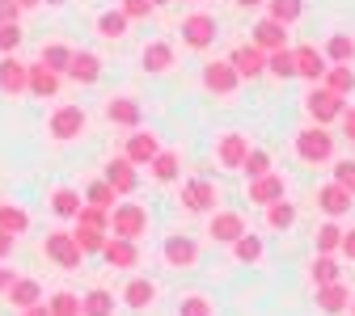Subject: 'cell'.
I'll return each instance as SVG.
<instances>
[{"mask_svg":"<svg viewBox=\"0 0 355 316\" xmlns=\"http://www.w3.org/2000/svg\"><path fill=\"white\" fill-rule=\"evenodd\" d=\"M21 38H26V34H21V21H5V26H0V51H5V55L17 51Z\"/></svg>","mask_w":355,"mask_h":316,"instance_id":"cell-47","label":"cell"},{"mask_svg":"<svg viewBox=\"0 0 355 316\" xmlns=\"http://www.w3.org/2000/svg\"><path fill=\"white\" fill-rule=\"evenodd\" d=\"M114 198H119V194H114V186L106 182V177H102V182H94V186L85 190V203H94V207H106V211L114 207Z\"/></svg>","mask_w":355,"mask_h":316,"instance_id":"cell-45","label":"cell"},{"mask_svg":"<svg viewBox=\"0 0 355 316\" xmlns=\"http://www.w3.org/2000/svg\"><path fill=\"white\" fill-rule=\"evenodd\" d=\"M178 316H211V299L207 295H187L182 308H178Z\"/></svg>","mask_w":355,"mask_h":316,"instance_id":"cell-48","label":"cell"},{"mask_svg":"<svg viewBox=\"0 0 355 316\" xmlns=\"http://www.w3.org/2000/svg\"><path fill=\"white\" fill-rule=\"evenodd\" d=\"M338 275H343V270H338V261H334L330 253H318V257H313V266H309V279H313L318 287H322V283H334Z\"/></svg>","mask_w":355,"mask_h":316,"instance_id":"cell-37","label":"cell"},{"mask_svg":"<svg viewBox=\"0 0 355 316\" xmlns=\"http://www.w3.org/2000/svg\"><path fill=\"white\" fill-rule=\"evenodd\" d=\"M296 156H300L304 165H326V160L334 156V135H330L322 122L296 131Z\"/></svg>","mask_w":355,"mask_h":316,"instance_id":"cell-1","label":"cell"},{"mask_svg":"<svg viewBox=\"0 0 355 316\" xmlns=\"http://www.w3.org/2000/svg\"><path fill=\"white\" fill-rule=\"evenodd\" d=\"M98 34L110 38V42L123 38V34H127V17H123V9H106V13L98 17Z\"/></svg>","mask_w":355,"mask_h":316,"instance_id":"cell-39","label":"cell"},{"mask_svg":"<svg viewBox=\"0 0 355 316\" xmlns=\"http://www.w3.org/2000/svg\"><path fill=\"white\" fill-rule=\"evenodd\" d=\"M266 223H271L275 232H288L292 223H296V207L288 198H275V203H266Z\"/></svg>","mask_w":355,"mask_h":316,"instance_id":"cell-32","label":"cell"},{"mask_svg":"<svg viewBox=\"0 0 355 316\" xmlns=\"http://www.w3.org/2000/svg\"><path fill=\"white\" fill-rule=\"evenodd\" d=\"M80 203H85V198H80V194H76L72 186H60V190L51 194V211H55L60 219H76V211H80Z\"/></svg>","mask_w":355,"mask_h":316,"instance_id":"cell-33","label":"cell"},{"mask_svg":"<svg viewBox=\"0 0 355 316\" xmlns=\"http://www.w3.org/2000/svg\"><path fill=\"white\" fill-rule=\"evenodd\" d=\"M106 118H110L114 127H131V131H136L140 118H144V110H140L136 97H110V102H106Z\"/></svg>","mask_w":355,"mask_h":316,"instance_id":"cell-17","label":"cell"},{"mask_svg":"<svg viewBox=\"0 0 355 316\" xmlns=\"http://www.w3.org/2000/svg\"><path fill=\"white\" fill-rule=\"evenodd\" d=\"M157 152H161V144H157L153 131H140V127H136V135H127V160H131V165H148Z\"/></svg>","mask_w":355,"mask_h":316,"instance_id":"cell-19","label":"cell"},{"mask_svg":"<svg viewBox=\"0 0 355 316\" xmlns=\"http://www.w3.org/2000/svg\"><path fill=\"white\" fill-rule=\"evenodd\" d=\"M245 152H250V140H245V135H237V131H229L225 135V140H220V165H225V169H241V160H245Z\"/></svg>","mask_w":355,"mask_h":316,"instance_id":"cell-25","label":"cell"},{"mask_svg":"<svg viewBox=\"0 0 355 316\" xmlns=\"http://www.w3.org/2000/svg\"><path fill=\"white\" fill-rule=\"evenodd\" d=\"M76 245H80V253H98L102 249V241L110 236V232H102V228H85V223H76Z\"/></svg>","mask_w":355,"mask_h":316,"instance_id":"cell-43","label":"cell"},{"mask_svg":"<svg viewBox=\"0 0 355 316\" xmlns=\"http://www.w3.org/2000/svg\"><path fill=\"white\" fill-rule=\"evenodd\" d=\"M148 169H153V177H157V182H178V173H182V156H178V152H157L153 160H148Z\"/></svg>","mask_w":355,"mask_h":316,"instance_id":"cell-28","label":"cell"},{"mask_svg":"<svg viewBox=\"0 0 355 316\" xmlns=\"http://www.w3.org/2000/svg\"><path fill=\"white\" fill-rule=\"evenodd\" d=\"M5 295H9V304H13V308H30V304H38V299H42V287H38L34 279H13V283L5 287Z\"/></svg>","mask_w":355,"mask_h":316,"instance_id":"cell-27","label":"cell"},{"mask_svg":"<svg viewBox=\"0 0 355 316\" xmlns=\"http://www.w3.org/2000/svg\"><path fill=\"white\" fill-rule=\"evenodd\" d=\"M0 93H9V97L26 93V64H21L13 51L0 59Z\"/></svg>","mask_w":355,"mask_h":316,"instance_id":"cell-16","label":"cell"},{"mask_svg":"<svg viewBox=\"0 0 355 316\" xmlns=\"http://www.w3.org/2000/svg\"><path fill=\"white\" fill-rule=\"evenodd\" d=\"M334 182L343 190H351V198H355V160H334Z\"/></svg>","mask_w":355,"mask_h":316,"instance_id":"cell-49","label":"cell"},{"mask_svg":"<svg viewBox=\"0 0 355 316\" xmlns=\"http://www.w3.org/2000/svg\"><path fill=\"white\" fill-rule=\"evenodd\" d=\"M21 316H51V312H47V304H42V299H38V304H30V308H21Z\"/></svg>","mask_w":355,"mask_h":316,"instance_id":"cell-55","label":"cell"},{"mask_svg":"<svg viewBox=\"0 0 355 316\" xmlns=\"http://www.w3.org/2000/svg\"><path fill=\"white\" fill-rule=\"evenodd\" d=\"M318 84H326L330 93H338V97H351V93H355V68H351V64H334V68L322 72Z\"/></svg>","mask_w":355,"mask_h":316,"instance_id":"cell-24","label":"cell"},{"mask_svg":"<svg viewBox=\"0 0 355 316\" xmlns=\"http://www.w3.org/2000/svg\"><path fill=\"white\" fill-rule=\"evenodd\" d=\"M13 279H17V275H13V270H0V291H5V287H9Z\"/></svg>","mask_w":355,"mask_h":316,"instance_id":"cell-56","label":"cell"},{"mask_svg":"<svg viewBox=\"0 0 355 316\" xmlns=\"http://www.w3.org/2000/svg\"><path fill=\"white\" fill-rule=\"evenodd\" d=\"M13 5H17V9L26 13V9H38V5H42V0H13Z\"/></svg>","mask_w":355,"mask_h":316,"instance_id":"cell-57","label":"cell"},{"mask_svg":"<svg viewBox=\"0 0 355 316\" xmlns=\"http://www.w3.org/2000/svg\"><path fill=\"white\" fill-rule=\"evenodd\" d=\"M229 64H233V72H237L241 80H254V76L266 72V51H258L254 42H250V47H237V51L229 55Z\"/></svg>","mask_w":355,"mask_h":316,"instance_id":"cell-12","label":"cell"},{"mask_svg":"<svg viewBox=\"0 0 355 316\" xmlns=\"http://www.w3.org/2000/svg\"><path fill=\"white\" fill-rule=\"evenodd\" d=\"M254 47L258 51H275V47H288V26L275 21V17H262L254 26Z\"/></svg>","mask_w":355,"mask_h":316,"instance_id":"cell-15","label":"cell"},{"mask_svg":"<svg viewBox=\"0 0 355 316\" xmlns=\"http://www.w3.org/2000/svg\"><path fill=\"white\" fill-rule=\"evenodd\" d=\"M110 232L123 236V241H140L148 232V211L140 203H123V207H110Z\"/></svg>","mask_w":355,"mask_h":316,"instance_id":"cell-2","label":"cell"},{"mask_svg":"<svg viewBox=\"0 0 355 316\" xmlns=\"http://www.w3.org/2000/svg\"><path fill=\"white\" fill-rule=\"evenodd\" d=\"M292 68H296V76H304V80H322V72L330 68V59L318 51V47H296L292 51Z\"/></svg>","mask_w":355,"mask_h":316,"instance_id":"cell-10","label":"cell"},{"mask_svg":"<svg viewBox=\"0 0 355 316\" xmlns=\"http://www.w3.org/2000/svg\"><path fill=\"white\" fill-rule=\"evenodd\" d=\"M26 93H34V97H55L60 93V76L51 68H42V64H26Z\"/></svg>","mask_w":355,"mask_h":316,"instance_id":"cell-13","label":"cell"},{"mask_svg":"<svg viewBox=\"0 0 355 316\" xmlns=\"http://www.w3.org/2000/svg\"><path fill=\"white\" fill-rule=\"evenodd\" d=\"M338 118H343V135H347V140H355V106H351V110L343 106V114H338Z\"/></svg>","mask_w":355,"mask_h":316,"instance_id":"cell-52","label":"cell"},{"mask_svg":"<svg viewBox=\"0 0 355 316\" xmlns=\"http://www.w3.org/2000/svg\"><path fill=\"white\" fill-rule=\"evenodd\" d=\"M64 76H72V80H80V84H98V80H102V59H98L94 51H72Z\"/></svg>","mask_w":355,"mask_h":316,"instance_id":"cell-11","label":"cell"},{"mask_svg":"<svg viewBox=\"0 0 355 316\" xmlns=\"http://www.w3.org/2000/svg\"><path fill=\"white\" fill-rule=\"evenodd\" d=\"M47 5H64V0H47Z\"/></svg>","mask_w":355,"mask_h":316,"instance_id":"cell-60","label":"cell"},{"mask_svg":"<svg viewBox=\"0 0 355 316\" xmlns=\"http://www.w3.org/2000/svg\"><path fill=\"white\" fill-rule=\"evenodd\" d=\"M330 64H355V34H330L326 51H322Z\"/></svg>","mask_w":355,"mask_h":316,"instance_id":"cell-29","label":"cell"},{"mask_svg":"<svg viewBox=\"0 0 355 316\" xmlns=\"http://www.w3.org/2000/svg\"><path fill=\"white\" fill-rule=\"evenodd\" d=\"M21 17V9L13 5V0H0V26H5V21H17Z\"/></svg>","mask_w":355,"mask_h":316,"instance_id":"cell-51","label":"cell"},{"mask_svg":"<svg viewBox=\"0 0 355 316\" xmlns=\"http://www.w3.org/2000/svg\"><path fill=\"white\" fill-rule=\"evenodd\" d=\"M106 182L114 186V194H131V190L140 186V177H136V165H131L127 156L110 160V165H106Z\"/></svg>","mask_w":355,"mask_h":316,"instance_id":"cell-20","label":"cell"},{"mask_svg":"<svg viewBox=\"0 0 355 316\" xmlns=\"http://www.w3.org/2000/svg\"><path fill=\"white\" fill-rule=\"evenodd\" d=\"M347 308H351V316H355V299H351V304H347Z\"/></svg>","mask_w":355,"mask_h":316,"instance_id":"cell-59","label":"cell"},{"mask_svg":"<svg viewBox=\"0 0 355 316\" xmlns=\"http://www.w3.org/2000/svg\"><path fill=\"white\" fill-rule=\"evenodd\" d=\"M284 177L279 173H262V177H250V203H275V198H284Z\"/></svg>","mask_w":355,"mask_h":316,"instance_id":"cell-18","label":"cell"},{"mask_svg":"<svg viewBox=\"0 0 355 316\" xmlns=\"http://www.w3.org/2000/svg\"><path fill=\"white\" fill-rule=\"evenodd\" d=\"M157 299V283L153 279H131L127 287H123V304L127 308H148Z\"/></svg>","mask_w":355,"mask_h":316,"instance_id":"cell-26","label":"cell"},{"mask_svg":"<svg viewBox=\"0 0 355 316\" xmlns=\"http://www.w3.org/2000/svg\"><path fill=\"white\" fill-rule=\"evenodd\" d=\"M47 312H51V316H80V299H76L72 291H55L51 304H47Z\"/></svg>","mask_w":355,"mask_h":316,"instance_id":"cell-44","label":"cell"},{"mask_svg":"<svg viewBox=\"0 0 355 316\" xmlns=\"http://www.w3.org/2000/svg\"><path fill=\"white\" fill-rule=\"evenodd\" d=\"M343 106H347V97L330 93L326 84H313V89H309V97H304V110L313 114V118H318L322 127H326V122H334V118L343 114Z\"/></svg>","mask_w":355,"mask_h":316,"instance_id":"cell-3","label":"cell"},{"mask_svg":"<svg viewBox=\"0 0 355 316\" xmlns=\"http://www.w3.org/2000/svg\"><path fill=\"white\" fill-rule=\"evenodd\" d=\"M153 5H165V0H153Z\"/></svg>","mask_w":355,"mask_h":316,"instance_id":"cell-61","label":"cell"},{"mask_svg":"<svg viewBox=\"0 0 355 316\" xmlns=\"http://www.w3.org/2000/svg\"><path fill=\"white\" fill-rule=\"evenodd\" d=\"M165 261H169L173 270H187V266L199 261V245H195L191 236H169V241H165Z\"/></svg>","mask_w":355,"mask_h":316,"instance_id":"cell-21","label":"cell"},{"mask_svg":"<svg viewBox=\"0 0 355 316\" xmlns=\"http://www.w3.org/2000/svg\"><path fill=\"white\" fill-rule=\"evenodd\" d=\"M85 110L80 106H60L55 114H51V122H47V131H51V140H60V144H68V140H76V135L85 131Z\"/></svg>","mask_w":355,"mask_h":316,"instance_id":"cell-6","label":"cell"},{"mask_svg":"<svg viewBox=\"0 0 355 316\" xmlns=\"http://www.w3.org/2000/svg\"><path fill=\"white\" fill-rule=\"evenodd\" d=\"M318 207H322L330 219H338V215H347V211H351V190H343L338 182H330V186H322V190H318Z\"/></svg>","mask_w":355,"mask_h":316,"instance_id":"cell-22","label":"cell"},{"mask_svg":"<svg viewBox=\"0 0 355 316\" xmlns=\"http://www.w3.org/2000/svg\"><path fill=\"white\" fill-rule=\"evenodd\" d=\"M262 5L271 9L266 17H275V21H284V26H292V21L304 13V0H262Z\"/></svg>","mask_w":355,"mask_h":316,"instance_id":"cell-35","label":"cell"},{"mask_svg":"<svg viewBox=\"0 0 355 316\" xmlns=\"http://www.w3.org/2000/svg\"><path fill=\"white\" fill-rule=\"evenodd\" d=\"M13 245H17V236H9V232H0V261H5V257L13 253Z\"/></svg>","mask_w":355,"mask_h":316,"instance_id":"cell-53","label":"cell"},{"mask_svg":"<svg viewBox=\"0 0 355 316\" xmlns=\"http://www.w3.org/2000/svg\"><path fill=\"white\" fill-rule=\"evenodd\" d=\"M266 72H271V76H279V80L296 76V68H292V51H288V47H275V51H266Z\"/></svg>","mask_w":355,"mask_h":316,"instance_id":"cell-40","label":"cell"},{"mask_svg":"<svg viewBox=\"0 0 355 316\" xmlns=\"http://www.w3.org/2000/svg\"><path fill=\"white\" fill-rule=\"evenodd\" d=\"M119 9H123V17H127V21H140V17H148V13H153V0H123Z\"/></svg>","mask_w":355,"mask_h":316,"instance_id":"cell-50","label":"cell"},{"mask_svg":"<svg viewBox=\"0 0 355 316\" xmlns=\"http://www.w3.org/2000/svg\"><path fill=\"white\" fill-rule=\"evenodd\" d=\"M343 245V228H338V223H322V228H318V253H334Z\"/></svg>","mask_w":355,"mask_h":316,"instance_id":"cell-46","label":"cell"},{"mask_svg":"<svg viewBox=\"0 0 355 316\" xmlns=\"http://www.w3.org/2000/svg\"><path fill=\"white\" fill-rule=\"evenodd\" d=\"M338 249H343V253L355 261V228H351V232H343V245H338Z\"/></svg>","mask_w":355,"mask_h":316,"instance_id":"cell-54","label":"cell"},{"mask_svg":"<svg viewBox=\"0 0 355 316\" xmlns=\"http://www.w3.org/2000/svg\"><path fill=\"white\" fill-rule=\"evenodd\" d=\"M68 59H72V47H64V42H51V47H42V68H51L55 76H64Z\"/></svg>","mask_w":355,"mask_h":316,"instance_id":"cell-41","label":"cell"},{"mask_svg":"<svg viewBox=\"0 0 355 316\" xmlns=\"http://www.w3.org/2000/svg\"><path fill=\"white\" fill-rule=\"evenodd\" d=\"M76 223H85V228H102V232H110V211H106V207H94V203H80Z\"/></svg>","mask_w":355,"mask_h":316,"instance_id":"cell-38","label":"cell"},{"mask_svg":"<svg viewBox=\"0 0 355 316\" xmlns=\"http://www.w3.org/2000/svg\"><path fill=\"white\" fill-rule=\"evenodd\" d=\"M237 84H241V76L233 72L229 59L203 64V89H211V93H220V97H229V93H237Z\"/></svg>","mask_w":355,"mask_h":316,"instance_id":"cell-7","label":"cell"},{"mask_svg":"<svg viewBox=\"0 0 355 316\" xmlns=\"http://www.w3.org/2000/svg\"><path fill=\"white\" fill-rule=\"evenodd\" d=\"M110 312H114V295L110 291L94 287V291L80 295V316H110Z\"/></svg>","mask_w":355,"mask_h":316,"instance_id":"cell-30","label":"cell"},{"mask_svg":"<svg viewBox=\"0 0 355 316\" xmlns=\"http://www.w3.org/2000/svg\"><path fill=\"white\" fill-rule=\"evenodd\" d=\"M347 304H351V291H347L338 279L318 287V308H322L326 316H338V312H347Z\"/></svg>","mask_w":355,"mask_h":316,"instance_id":"cell-23","label":"cell"},{"mask_svg":"<svg viewBox=\"0 0 355 316\" xmlns=\"http://www.w3.org/2000/svg\"><path fill=\"white\" fill-rule=\"evenodd\" d=\"M182 207L203 215V211H216V186L207 182V177H195V182L182 186Z\"/></svg>","mask_w":355,"mask_h":316,"instance_id":"cell-8","label":"cell"},{"mask_svg":"<svg viewBox=\"0 0 355 316\" xmlns=\"http://www.w3.org/2000/svg\"><path fill=\"white\" fill-rule=\"evenodd\" d=\"M30 228V215L21 207H9V203H0V232H9V236H21Z\"/></svg>","mask_w":355,"mask_h":316,"instance_id":"cell-34","label":"cell"},{"mask_svg":"<svg viewBox=\"0 0 355 316\" xmlns=\"http://www.w3.org/2000/svg\"><path fill=\"white\" fill-rule=\"evenodd\" d=\"M42 253H47L55 266H64V270H76V266H80V257H85L72 232H51L47 241H42Z\"/></svg>","mask_w":355,"mask_h":316,"instance_id":"cell-4","label":"cell"},{"mask_svg":"<svg viewBox=\"0 0 355 316\" xmlns=\"http://www.w3.org/2000/svg\"><path fill=\"white\" fill-rule=\"evenodd\" d=\"M241 173H245V177H262V173H271V152L250 148V152H245V160H241Z\"/></svg>","mask_w":355,"mask_h":316,"instance_id":"cell-42","label":"cell"},{"mask_svg":"<svg viewBox=\"0 0 355 316\" xmlns=\"http://www.w3.org/2000/svg\"><path fill=\"white\" fill-rule=\"evenodd\" d=\"M233 257H237V261H245V266H254V261L262 257V236H254V232H241V236L233 241Z\"/></svg>","mask_w":355,"mask_h":316,"instance_id":"cell-36","label":"cell"},{"mask_svg":"<svg viewBox=\"0 0 355 316\" xmlns=\"http://www.w3.org/2000/svg\"><path fill=\"white\" fill-rule=\"evenodd\" d=\"M98 253H102V257H106V261H110L114 270H131V266H136V257H140V249H136V241H123V236H114V241L106 236Z\"/></svg>","mask_w":355,"mask_h":316,"instance_id":"cell-14","label":"cell"},{"mask_svg":"<svg viewBox=\"0 0 355 316\" xmlns=\"http://www.w3.org/2000/svg\"><path fill=\"white\" fill-rule=\"evenodd\" d=\"M237 5H241V9H258V5H262V0H237Z\"/></svg>","mask_w":355,"mask_h":316,"instance_id":"cell-58","label":"cell"},{"mask_svg":"<svg viewBox=\"0 0 355 316\" xmlns=\"http://www.w3.org/2000/svg\"><path fill=\"white\" fill-rule=\"evenodd\" d=\"M140 59H144L148 72H169L173 68V47H169V42H148Z\"/></svg>","mask_w":355,"mask_h":316,"instance_id":"cell-31","label":"cell"},{"mask_svg":"<svg viewBox=\"0 0 355 316\" xmlns=\"http://www.w3.org/2000/svg\"><path fill=\"white\" fill-rule=\"evenodd\" d=\"M241 232H245V219H241L237 211H216L211 223H207V236L220 241V245H233Z\"/></svg>","mask_w":355,"mask_h":316,"instance_id":"cell-9","label":"cell"},{"mask_svg":"<svg viewBox=\"0 0 355 316\" xmlns=\"http://www.w3.org/2000/svg\"><path fill=\"white\" fill-rule=\"evenodd\" d=\"M182 42L191 51H207L211 42H216V17L211 13H191L182 21Z\"/></svg>","mask_w":355,"mask_h":316,"instance_id":"cell-5","label":"cell"}]
</instances>
